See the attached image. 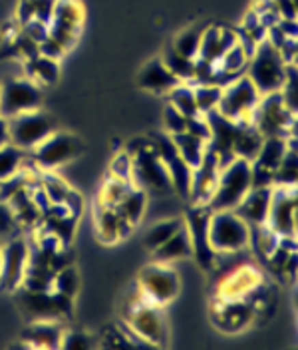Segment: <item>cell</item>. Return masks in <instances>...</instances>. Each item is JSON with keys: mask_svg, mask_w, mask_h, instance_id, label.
Here are the masks:
<instances>
[{"mask_svg": "<svg viewBox=\"0 0 298 350\" xmlns=\"http://www.w3.org/2000/svg\"><path fill=\"white\" fill-rule=\"evenodd\" d=\"M251 187V161L234 157L219 170L217 185L207 207L211 211H233Z\"/></svg>", "mask_w": 298, "mask_h": 350, "instance_id": "obj_1", "label": "cell"}, {"mask_svg": "<svg viewBox=\"0 0 298 350\" xmlns=\"http://www.w3.org/2000/svg\"><path fill=\"white\" fill-rule=\"evenodd\" d=\"M126 323L133 334L144 342V347H165L167 345V323L161 312V306L151 305L144 299L137 288V297L128 303Z\"/></svg>", "mask_w": 298, "mask_h": 350, "instance_id": "obj_2", "label": "cell"}, {"mask_svg": "<svg viewBox=\"0 0 298 350\" xmlns=\"http://www.w3.org/2000/svg\"><path fill=\"white\" fill-rule=\"evenodd\" d=\"M131 183L144 189L148 196H170L173 193L170 174L159 159L157 152L148 139L137 152L131 155Z\"/></svg>", "mask_w": 298, "mask_h": 350, "instance_id": "obj_3", "label": "cell"}, {"mask_svg": "<svg viewBox=\"0 0 298 350\" xmlns=\"http://www.w3.org/2000/svg\"><path fill=\"white\" fill-rule=\"evenodd\" d=\"M286 62L278 54V50L267 38L256 44L255 54L249 58L245 76L255 84L260 96L278 92L284 82Z\"/></svg>", "mask_w": 298, "mask_h": 350, "instance_id": "obj_4", "label": "cell"}, {"mask_svg": "<svg viewBox=\"0 0 298 350\" xmlns=\"http://www.w3.org/2000/svg\"><path fill=\"white\" fill-rule=\"evenodd\" d=\"M251 124L262 137L297 135V113L286 109L278 92L260 96L255 111L251 113Z\"/></svg>", "mask_w": 298, "mask_h": 350, "instance_id": "obj_5", "label": "cell"}, {"mask_svg": "<svg viewBox=\"0 0 298 350\" xmlns=\"http://www.w3.org/2000/svg\"><path fill=\"white\" fill-rule=\"evenodd\" d=\"M251 227L234 211H211L209 217V245L217 255L241 253L249 247Z\"/></svg>", "mask_w": 298, "mask_h": 350, "instance_id": "obj_6", "label": "cell"}, {"mask_svg": "<svg viewBox=\"0 0 298 350\" xmlns=\"http://www.w3.org/2000/svg\"><path fill=\"white\" fill-rule=\"evenodd\" d=\"M18 291V306L22 314L28 319V323H38V321H60L72 317V299L56 291Z\"/></svg>", "mask_w": 298, "mask_h": 350, "instance_id": "obj_7", "label": "cell"}, {"mask_svg": "<svg viewBox=\"0 0 298 350\" xmlns=\"http://www.w3.org/2000/svg\"><path fill=\"white\" fill-rule=\"evenodd\" d=\"M84 152V144L80 137L68 131H54L50 133L42 144H38L32 152H28L30 159L36 163L38 170L42 172H54L58 167L66 165L68 161L76 159Z\"/></svg>", "mask_w": 298, "mask_h": 350, "instance_id": "obj_8", "label": "cell"}, {"mask_svg": "<svg viewBox=\"0 0 298 350\" xmlns=\"http://www.w3.org/2000/svg\"><path fill=\"white\" fill-rule=\"evenodd\" d=\"M42 106V88L28 76L0 78V113L14 118Z\"/></svg>", "mask_w": 298, "mask_h": 350, "instance_id": "obj_9", "label": "cell"}, {"mask_svg": "<svg viewBox=\"0 0 298 350\" xmlns=\"http://www.w3.org/2000/svg\"><path fill=\"white\" fill-rule=\"evenodd\" d=\"M10 144L24 152H32L38 144L56 131V120L42 109L24 111L14 118H8Z\"/></svg>", "mask_w": 298, "mask_h": 350, "instance_id": "obj_10", "label": "cell"}, {"mask_svg": "<svg viewBox=\"0 0 298 350\" xmlns=\"http://www.w3.org/2000/svg\"><path fill=\"white\" fill-rule=\"evenodd\" d=\"M260 94L255 84L243 74L221 88V100L217 111L234 122H251V113L255 111Z\"/></svg>", "mask_w": 298, "mask_h": 350, "instance_id": "obj_11", "label": "cell"}, {"mask_svg": "<svg viewBox=\"0 0 298 350\" xmlns=\"http://www.w3.org/2000/svg\"><path fill=\"white\" fill-rule=\"evenodd\" d=\"M137 288L141 291L144 299L151 305L163 306L171 303L179 295V275L175 269L165 262H151L141 269Z\"/></svg>", "mask_w": 298, "mask_h": 350, "instance_id": "obj_12", "label": "cell"}, {"mask_svg": "<svg viewBox=\"0 0 298 350\" xmlns=\"http://www.w3.org/2000/svg\"><path fill=\"white\" fill-rule=\"evenodd\" d=\"M267 225L278 237H297V187L273 185Z\"/></svg>", "mask_w": 298, "mask_h": 350, "instance_id": "obj_13", "label": "cell"}, {"mask_svg": "<svg viewBox=\"0 0 298 350\" xmlns=\"http://www.w3.org/2000/svg\"><path fill=\"white\" fill-rule=\"evenodd\" d=\"M84 6L78 0H58L54 14L48 22L50 38L60 42L66 48V52L76 44L82 24H84Z\"/></svg>", "mask_w": 298, "mask_h": 350, "instance_id": "obj_14", "label": "cell"}, {"mask_svg": "<svg viewBox=\"0 0 298 350\" xmlns=\"http://www.w3.org/2000/svg\"><path fill=\"white\" fill-rule=\"evenodd\" d=\"M151 146L157 152L159 159L163 161L167 174H170L173 191L179 193L183 199H189V189H191V175L193 170L185 163V159L179 155L170 133H157L151 137Z\"/></svg>", "mask_w": 298, "mask_h": 350, "instance_id": "obj_15", "label": "cell"}, {"mask_svg": "<svg viewBox=\"0 0 298 350\" xmlns=\"http://www.w3.org/2000/svg\"><path fill=\"white\" fill-rule=\"evenodd\" d=\"M209 217L211 209L207 205H191L185 217V227L191 239V255L205 271H213L217 253L209 245Z\"/></svg>", "mask_w": 298, "mask_h": 350, "instance_id": "obj_16", "label": "cell"}, {"mask_svg": "<svg viewBox=\"0 0 298 350\" xmlns=\"http://www.w3.org/2000/svg\"><path fill=\"white\" fill-rule=\"evenodd\" d=\"M30 259V245L22 237H10L2 245L0 262V286L6 291H16L22 284L26 267Z\"/></svg>", "mask_w": 298, "mask_h": 350, "instance_id": "obj_17", "label": "cell"}, {"mask_svg": "<svg viewBox=\"0 0 298 350\" xmlns=\"http://www.w3.org/2000/svg\"><path fill=\"white\" fill-rule=\"evenodd\" d=\"M219 161L213 153L205 152L201 163L193 170L191 175V189H189V201L193 205H207L213 196L217 177H219Z\"/></svg>", "mask_w": 298, "mask_h": 350, "instance_id": "obj_18", "label": "cell"}, {"mask_svg": "<svg viewBox=\"0 0 298 350\" xmlns=\"http://www.w3.org/2000/svg\"><path fill=\"white\" fill-rule=\"evenodd\" d=\"M239 42L236 30L233 28H225V26H207L203 28L201 34V44H199V56L201 60H207L211 64H217L219 58L233 48Z\"/></svg>", "mask_w": 298, "mask_h": 350, "instance_id": "obj_19", "label": "cell"}, {"mask_svg": "<svg viewBox=\"0 0 298 350\" xmlns=\"http://www.w3.org/2000/svg\"><path fill=\"white\" fill-rule=\"evenodd\" d=\"M271 193H273V187H251L233 211L249 227L262 225L267 223V215H269Z\"/></svg>", "mask_w": 298, "mask_h": 350, "instance_id": "obj_20", "label": "cell"}, {"mask_svg": "<svg viewBox=\"0 0 298 350\" xmlns=\"http://www.w3.org/2000/svg\"><path fill=\"white\" fill-rule=\"evenodd\" d=\"M260 284V275L253 267H234L233 271L221 281L223 299H247Z\"/></svg>", "mask_w": 298, "mask_h": 350, "instance_id": "obj_21", "label": "cell"}, {"mask_svg": "<svg viewBox=\"0 0 298 350\" xmlns=\"http://www.w3.org/2000/svg\"><path fill=\"white\" fill-rule=\"evenodd\" d=\"M137 84L141 90L151 92V94H167L171 88L179 84V80L165 68L161 58H153L139 70Z\"/></svg>", "mask_w": 298, "mask_h": 350, "instance_id": "obj_22", "label": "cell"}, {"mask_svg": "<svg viewBox=\"0 0 298 350\" xmlns=\"http://www.w3.org/2000/svg\"><path fill=\"white\" fill-rule=\"evenodd\" d=\"M64 330V323H60V321H38V323H30V327L26 328V332H24V340L30 347L60 349Z\"/></svg>", "mask_w": 298, "mask_h": 350, "instance_id": "obj_23", "label": "cell"}, {"mask_svg": "<svg viewBox=\"0 0 298 350\" xmlns=\"http://www.w3.org/2000/svg\"><path fill=\"white\" fill-rule=\"evenodd\" d=\"M151 253H153V261L165 262V265H171V262L191 257V239H189V231H187L185 223L163 245H159Z\"/></svg>", "mask_w": 298, "mask_h": 350, "instance_id": "obj_24", "label": "cell"}, {"mask_svg": "<svg viewBox=\"0 0 298 350\" xmlns=\"http://www.w3.org/2000/svg\"><path fill=\"white\" fill-rule=\"evenodd\" d=\"M288 150V137H278V135H271V137H262V144L258 148L256 157L251 161L256 167H262L267 172H273L278 167L280 159L284 157V153Z\"/></svg>", "mask_w": 298, "mask_h": 350, "instance_id": "obj_25", "label": "cell"}, {"mask_svg": "<svg viewBox=\"0 0 298 350\" xmlns=\"http://www.w3.org/2000/svg\"><path fill=\"white\" fill-rule=\"evenodd\" d=\"M24 74L30 80H34L38 86H52L60 78V66H58V60L38 54L36 58L24 62Z\"/></svg>", "mask_w": 298, "mask_h": 350, "instance_id": "obj_26", "label": "cell"}, {"mask_svg": "<svg viewBox=\"0 0 298 350\" xmlns=\"http://www.w3.org/2000/svg\"><path fill=\"white\" fill-rule=\"evenodd\" d=\"M131 229L133 227L122 219V215L116 211V207L102 205V213L98 217V233H100L102 241L113 243V241L124 239Z\"/></svg>", "mask_w": 298, "mask_h": 350, "instance_id": "obj_27", "label": "cell"}, {"mask_svg": "<svg viewBox=\"0 0 298 350\" xmlns=\"http://www.w3.org/2000/svg\"><path fill=\"white\" fill-rule=\"evenodd\" d=\"M146 205H148V193L133 185L128 193L122 197V201L116 205V211L122 215V219L128 225L135 227L146 213Z\"/></svg>", "mask_w": 298, "mask_h": 350, "instance_id": "obj_28", "label": "cell"}, {"mask_svg": "<svg viewBox=\"0 0 298 350\" xmlns=\"http://www.w3.org/2000/svg\"><path fill=\"white\" fill-rule=\"evenodd\" d=\"M171 139H173V144H175L179 155L185 159V163H187L191 170H195V167L201 163L205 152H207V142H203L201 137H195L189 131L173 133Z\"/></svg>", "mask_w": 298, "mask_h": 350, "instance_id": "obj_29", "label": "cell"}, {"mask_svg": "<svg viewBox=\"0 0 298 350\" xmlns=\"http://www.w3.org/2000/svg\"><path fill=\"white\" fill-rule=\"evenodd\" d=\"M247 64H249V56L247 52L241 48V44L236 42L233 48H229L217 62V70L223 78V86L227 82H231L236 76H243L245 70H247Z\"/></svg>", "mask_w": 298, "mask_h": 350, "instance_id": "obj_30", "label": "cell"}, {"mask_svg": "<svg viewBox=\"0 0 298 350\" xmlns=\"http://www.w3.org/2000/svg\"><path fill=\"white\" fill-rule=\"evenodd\" d=\"M297 135H288V150L284 157L280 159L278 167L273 174L275 185H286V187H297L298 161H297Z\"/></svg>", "mask_w": 298, "mask_h": 350, "instance_id": "obj_31", "label": "cell"}, {"mask_svg": "<svg viewBox=\"0 0 298 350\" xmlns=\"http://www.w3.org/2000/svg\"><path fill=\"white\" fill-rule=\"evenodd\" d=\"M159 58H161V62L165 64V68L170 70L171 74H173L179 82L191 84L193 74H195V60L181 56L173 46H167L165 52H163Z\"/></svg>", "mask_w": 298, "mask_h": 350, "instance_id": "obj_32", "label": "cell"}, {"mask_svg": "<svg viewBox=\"0 0 298 350\" xmlns=\"http://www.w3.org/2000/svg\"><path fill=\"white\" fill-rule=\"evenodd\" d=\"M165 96H167V104H171L177 111H181L185 118H197V116H201L199 109H197V104H195L191 84L179 82L177 86L171 88Z\"/></svg>", "mask_w": 298, "mask_h": 350, "instance_id": "obj_33", "label": "cell"}, {"mask_svg": "<svg viewBox=\"0 0 298 350\" xmlns=\"http://www.w3.org/2000/svg\"><path fill=\"white\" fill-rule=\"evenodd\" d=\"M183 223H185V219L181 217L163 219V221L153 223L148 229V233L144 235V245L148 247L149 251H155L159 245H163L165 241L170 239L177 229H181Z\"/></svg>", "mask_w": 298, "mask_h": 350, "instance_id": "obj_34", "label": "cell"}, {"mask_svg": "<svg viewBox=\"0 0 298 350\" xmlns=\"http://www.w3.org/2000/svg\"><path fill=\"white\" fill-rule=\"evenodd\" d=\"M26 153L28 152H24L12 144H6L0 148V181H6V179L21 174Z\"/></svg>", "mask_w": 298, "mask_h": 350, "instance_id": "obj_35", "label": "cell"}, {"mask_svg": "<svg viewBox=\"0 0 298 350\" xmlns=\"http://www.w3.org/2000/svg\"><path fill=\"white\" fill-rule=\"evenodd\" d=\"M280 98H282V104L286 106V109L290 113H297L298 111V68L297 62H290L286 64L284 70V82L278 90Z\"/></svg>", "mask_w": 298, "mask_h": 350, "instance_id": "obj_36", "label": "cell"}, {"mask_svg": "<svg viewBox=\"0 0 298 350\" xmlns=\"http://www.w3.org/2000/svg\"><path fill=\"white\" fill-rule=\"evenodd\" d=\"M201 34H203V28H199V26H191V28H187V30L179 32V34L173 38L171 46H173L181 56L195 60V58L199 56Z\"/></svg>", "mask_w": 298, "mask_h": 350, "instance_id": "obj_37", "label": "cell"}, {"mask_svg": "<svg viewBox=\"0 0 298 350\" xmlns=\"http://www.w3.org/2000/svg\"><path fill=\"white\" fill-rule=\"evenodd\" d=\"M193 96H195V104L201 116H205L207 111H213L219 106L221 100V88L219 84H191Z\"/></svg>", "mask_w": 298, "mask_h": 350, "instance_id": "obj_38", "label": "cell"}, {"mask_svg": "<svg viewBox=\"0 0 298 350\" xmlns=\"http://www.w3.org/2000/svg\"><path fill=\"white\" fill-rule=\"evenodd\" d=\"M78 288H80V275L72 265H66L60 271H56L54 281H52V291L64 295L68 299H74Z\"/></svg>", "mask_w": 298, "mask_h": 350, "instance_id": "obj_39", "label": "cell"}, {"mask_svg": "<svg viewBox=\"0 0 298 350\" xmlns=\"http://www.w3.org/2000/svg\"><path fill=\"white\" fill-rule=\"evenodd\" d=\"M131 187H133V183L109 175L107 181L104 183V189H102V205H106V207H116V205L122 201V197L126 196Z\"/></svg>", "mask_w": 298, "mask_h": 350, "instance_id": "obj_40", "label": "cell"}, {"mask_svg": "<svg viewBox=\"0 0 298 350\" xmlns=\"http://www.w3.org/2000/svg\"><path fill=\"white\" fill-rule=\"evenodd\" d=\"M94 345H96V340L92 338V334L82 332V330H68V328H66L60 349L85 350V349H92Z\"/></svg>", "mask_w": 298, "mask_h": 350, "instance_id": "obj_41", "label": "cell"}, {"mask_svg": "<svg viewBox=\"0 0 298 350\" xmlns=\"http://www.w3.org/2000/svg\"><path fill=\"white\" fill-rule=\"evenodd\" d=\"M187 120H189V118H185L181 111H177L171 104H167L165 109H163V126H165V131H167L170 135H173V133H181V131L187 130Z\"/></svg>", "mask_w": 298, "mask_h": 350, "instance_id": "obj_42", "label": "cell"}, {"mask_svg": "<svg viewBox=\"0 0 298 350\" xmlns=\"http://www.w3.org/2000/svg\"><path fill=\"white\" fill-rule=\"evenodd\" d=\"M21 30L30 38V40H34L36 44L44 42L48 36H50V32H48V24L42 21H38V18H30V21H26L21 26Z\"/></svg>", "mask_w": 298, "mask_h": 350, "instance_id": "obj_43", "label": "cell"}, {"mask_svg": "<svg viewBox=\"0 0 298 350\" xmlns=\"http://www.w3.org/2000/svg\"><path fill=\"white\" fill-rule=\"evenodd\" d=\"M109 175H113V177H118V179H124V181H129V183H131V157H129L128 153L122 152L113 161H111Z\"/></svg>", "mask_w": 298, "mask_h": 350, "instance_id": "obj_44", "label": "cell"}, {"mask_svg": "<svg viewBox=\"0 0 298 350\" xmlns=\"http://www.w3.org/2000/svg\"><path fill=\"white\" fill-rule=\"evenodd\" d=\"M32 2V12H34V18L42 22H50L52 14H54V8H56V2L58 0H30Z\"/></svg>", "mask_w": 298, "mask_h": 350, "instance_id": "obj_45", "label": "cell"}, {"mask_svg": "<svg viewBox=\"0 0 298 350\" xmlns=\"http://www.w3.org/2000/svg\"><path fill=\"white\" fill-rule=\"evenodd\" d=\"M185 131L193 133L195 137H201L203 142H209V135H211V130H209V124H207L205 116L189 118L187 120V130Z\"/></svg>", "mask_w": 298, "mask_h": 350, "instance_id": "obj_46", "label": "cell"}, {"mask_svg": "<svg viewBox=\"0 0 298 350\" xmlns=\"http://www.w3.org/2000/svg\"><path fill=\"white\" fill-rule=\"evenodd\" d=\"M38 52L46 56V58H52V60H58L60 62V58L66 54V48L60 42H56L54 38H46L44 42L38 44Z\"/></svg>", "mask_w": 298, "mask_h": 350, "instance_id": "obj_47", "label": "cell"}, {"mask_svg": "<svg viewBox=\"0 0 298 350\" xmlns=\"http://www.w3.org/2000/svg\"><path fill=\"white\" fill-rule=\"evenodd\" d=\"M104 347H131V340L128 338V334L122 330V328H111V330H107L106 334H104Z\"/></svg>", "mask_w": 298, "mask_h": 350, "instance_id": "obj_48", "label": "cell"}, {"mask_svg": "<svg viewBox=\"0 0 298 350\" xmlns=\"http://www.w3.org/2000/svg\"><path fill=\"white\" fill-rule=\"evenodd\" d=\"M278 16L286 21H297V0H273Z\"/></svg>", "mask_w": 298, "mask_h": 350, "instance_id": "obj_49", "label": "cell"}, {"mask_svg": "<svg viewBox=\"0 0 298 350\" xmlns=\"http://www.w3.org/2000/svg\"><path fill=\"white\" fill-rule=\"evenodd\" d=\"M6 205L4 203H0V233H8L10 231V227H12V215H10V211L8 209H4Z\"/></svg>", "mask_w": 298, "mask_h": 350, "instance_id": "obj_50", "label": "cell"}, {"mask_svg": "<svg viewBox=\"0 0 298 350\" xmlns=\"http://www.w3.org/2000/svg\"><path fill=\"white\" fill-rule=\"evenodd\" d=\"M10 144V131H8V118L0 113V148Z\"/></svg>", "mask_w": 298, "mask_h": 350, "instance_id": "obj_51", "label": "cell"}, {"mask_svg": "<svg viewBox=\"0 0 298 350\" xmlns=\"http://www.w3.org/2000/svg\"><path fill=\"white\" fill-rule=\"evenodd\" d=\"M2 245H4V239H0V262H2Z\"/></svg>", "mask_w": 298, "mask_h": 350, "instance_id": "obj_52", "label": "cell"}]
</instances>
